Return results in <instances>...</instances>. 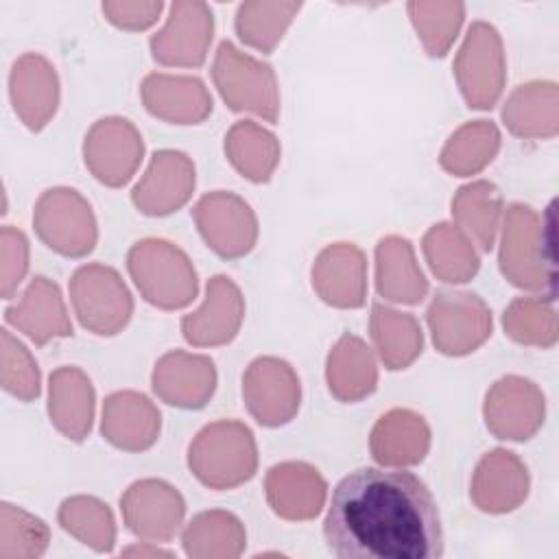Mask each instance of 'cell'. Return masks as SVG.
I'll return each instance as SVG.
<instances>
[{
  "label": "cell",
  "instance_id": "obj_1",
  "mask_svg": "<svg viewBox=\"0 0 559 559\" xmlns=\"http://www.w3.org/2000/svg\"><path fill=\"white\" fill-rule=\"evenodd\" d=\"M338 559H439L443 526L428 485L406 469L360 467L334 489L323 522Z\"/></svg>",
  "mask_w": 559,
  "mask_h": 559
},
{
  "label": "cell",
  "instance_id": "obj_2",
  "mask_svg": "<svg viewBox=\"0 0 559 559\" xmlns=\"http://www.w3.org/2000/svg\"><path fill=\"white\" fill-rule=\"evenodd\" d=\"M555 221L552 205L539 216L531 205L507 207L500 242V271L518 288L555 297Z\"/></svg>",
  "mask_w": 559,
  "mask_h": 559
},
{
  "label": "cell",
  "instance_id": "obj_3",
  "mask_svg": "<svg viewBox=\"0 0 559 559\" xmlns=\"http://www.w3.org/2000/svg\"><path fill=\"white\" fill-rule=\"evenodd\" d=\"M188 465L210 489H234L253 478L258 448L253 432L236 419L207 424L190 443Z\"/></svg>",
  "mask_w": 559,
  "mask_h": 559
},
{
  "label": "cell",
  "instance_id": "obj_4",
  "mask_svg": "<svg viewBox=\"0 0 559 559\" xmlns=\"http://www.w3.org/2000/svg\"><path fill=\"white\" fill-rule=\"evenodd\" d=\"M127 269L142 297L157 308L177 310L197 297V271L190 258L168 240L135 242L129 249Z\"/></svg>",
  "mask_w": 559,
  "mask_h": 559
},
{
  "label": "cell",
  "instance_id": "obj_5",
  "mask_svg": "<svg viewBox=\"0 0 559 559\" xmlns=\"http://www.w3.org/2000/svg\"><path fill=\"white\" fill-rule=\"evenodd\" d=\"M212 79L229 109L255 114L266 122L277 120L280 92L269 63L240 52L231 41L223 39L214 57Z\"/></svg>",
  "mask_w": 559,
  "mask_h": 559
},
{
  "label": "cell",
  "instance_id": "obj_6",
  "mask_svg": "<svg viewBox=\"0 0 559 559\" xmlns=\"http://www.w3.org/2000/svg\"><path fill=\"white\" fill-rule=\"evenodd\" d=\"M70 297L79 323L98 334H118L133 314V299L116 269L85 264L70 280Z\"/></svg>",
  "mask_w": 559,
  "mask_h": 559
},
{
  "label": "cell",
  "instance_id": "obj_7",
  "mask_svg": "<svg viewBox=\"0 0 559 559\" xmlns=\"http://www.w3.org/2000/svg\"><path fill=\"white\" fill-rule=\"evenodd\" d=\"M33 227L46 247L66 258L87 255L98 238L90 203L72 188L46 190L37 199Z\"/></svg>",
  "mask_w": 559,
  "mask_h": 559
},
{
  "label": "cell",
  "instance_id": "obj_8",
  "mask_svg": "<svg viewBox=\"0 0 559 559\" xmlns=\"http://www.w3.org/2000/svg\"><path fill=\"white\" fill-rule=\"evenodd\" d=\"M437 349L445 356H465L480 347L491 334V310L463 290H439L426 312Z\"/></svg>",
  "mask_w": 559,
  "mask_h": 559
},
{
  "label": "cell",
  "instance_id": "obj_9",
  "mask_svg": "<svg viewBox=\"0 0 559 559\" xmlns=\"http://www.w3.org/2000/svg\"><path fill=\"white\" fill-rule=\"evenodd\" d=\"M454 74L465 103L474 109H491L504 87V55L498 31L487 22H474L456 55Z\"/></svg>",
  "mask_w": 559,
  "mask_h": 559
},
{
  "label": "cell",
  "instance_id": "obj_10",
  "mask_svg": "<svg viewBox=\"0 0 559 559\" xmlns=\"http://www.w3.org/2000/svg\"><path fill=\"white\" fill-rule=\"evenodd\" d=\"M192 216L207 247L225 260L247 255L258 240V221L253 210L231 192L216 190L201 197Z\"/></svg>",
  "mask_w": 559,
  "mask_h": 559
},
{
  "label": "cell",
  "instance_id": "obj_11",
  "mask_svg": "<svg viewBox=\"0 0 559 559\" xmlns=\"http://www.w3.org/2000/svg\"><path fill=\"white\" fill-rule=\"evenodd\" d=\"M242 397L258 424L284 426L299 411V378L282 358H255L242 376Z\"/></svg>",
  "mask_w": 559,
  "mask_h": 559
},
{
  "label": "cell",
  "instance_id": "obj_12",
  "mask_svg": "<svg viewBox=\"0 0 559 559\" xmlns=\"http://www.w3.org/2000/svg\"><path fill=\"white\" fill-rule=\"evenodd\" d=\"M85 166L92 175L111 188L124 186L138 170L144 142L138 129L127 118H103L85 135Z\"/></svg>",
  "mask_w": 559,
  "mask_h": 559
},
{
  "label": "cell",
  "instance_id": "obj_13",
  "mask_svg": "<svg viewBox=\"0 0 559 559\" xmlns=\"http://www.w3.org/2000/svg\"><path fill=\"white\" fill-rule=\"evenodd\" d=\"M120 511L127 528L151 544L170 542L186 515V502L181 493L155 478L133 483L120 498Z\"/></svg>",
  "mask_w": 559,
  "mask_h": 559
},
{
  "label": "cell",
  "instance_id": "obj_14",
  "mask_svg": "<svg viewBox=\"0 0 559 559\" xmlns=\"http://www.w3.org/2000/svg\"><path fill=\"white\" fill-rule=\"evenodd\" d=\"M544 393L533 380L500 378L485 397V424L498 439L526 441L544 424Z\"/></svg>",
  "mask_w": 559,
  "mask_h": 559
},
{
  "label": "cell",
  "instance_id": "obj_15",
  "mask_svg": "<svg viewBox=\"0 0 559 559\" xmlns=\"http://www.w3.org/2000/svg\"><path fill=\"white\" fill-rule=\"evenodd\" d=\"M214 20L203 2H175L166 26L151 37L153 59L164 66L199 68L212 41Z\"/></svg>",
  "mask_w": 559,
  "mask_h": 559
},
{
  "label": "cell",
  "instance_id": "obj_16",
  "mask_svg": "<svg viewBox=\"0 0 559 559\" xmlns=\"http://www.w3.org/2000/svg\"><path fill=\"white\" fill-rule=\"evenodd\" d=\"M194 190V164L181 151H157L131 199L146 216L177 212Z\"/></svg>",
  "mask_w": 559,
  "mask_h": 559
},
{
  "label": "cell",
  "instance_id": "obj_17",
  "mask_svg": "<svg viewBox=\"0 0 559 559\" xmlns=\"http://www.w3.org/2000/svg\"><path fill=\"white\" fill-rule=\"evenodd\" d=\"M242 317L245 304L238 286L225 275H214L207 282L205 304L181 319V332L194 347L225 345L238 334Z\"/></svg>",
  "mask_w": 559,
  "mask_h": 559
},
{
  "label": "cell",
  "instance_id": "obj_18",
  "mask_svg": "<svg viewBox=\"0 0 559 559\" xmlns=\"http://www.w3.org/2000/svg\"><path fill=\"white\" fill-rule=\"evenodd\" d=\"M528 469L515 452L491 450L487 452L472 478V502L485 513H509L518 509L528 496Z\"/></svg>",
  "mask_w": 559,
  "mask_h": 559
},
{
  "label": "cell",
  "instance_id": "obj_19",
  "mask_svg": "<svg viewBox=\"0 0 559 559\" xmlns=\"http://www.w3.org/2000/svg\"><path fill=\"white\" fill-rule=\"evenodd\" d=\"M216 389V369L207 356L168 352L155 362L153 391L166 404L197 411L207 404Z\"/></svg>",
  "mask_w": 559,
  "mask_h": 559
},
{
  "label": "cell",
  "instance_id": "obj_20",
  "mask_svg": "<svg viewBox=\"0 0 559 559\" xmlns=\"http://www.w3.org/2000/svg\"><path fill=\"white\" fill-rule=\"evenodd\" d=\"M317 295L336 308H360L367 295V260L352 242L325 247L312 266Z\"/></svg>",
  "mask_w": 559,
  "mask_h": 559
},
{
  "label": "cell",
  "instance_id": "obj_21",
  "mask_svg": "<svg viewBox=\"0 0 559 559\" xmlns=\"http://www.w3.org/2000/svg\"><path fill=\"white\" fill-rule=\"evenodd\" d=\"M266 500L271 509L293 522L312 520L321 513L325 502V480L317 467L308 463H280L266 472Z\"/></svg>",
  "mask_w": 559,
  "mask_h": 559
},
{
  "label": "cell",
  "instance_id": "obj_22",
  "mask_svg": "<svg viewBox=\"0 0 559 559\" xmlns=\"http://www.w3.org/2000/svg\"><path fill=\"white\" fill-rule=\"evenodd\" d=\"M9 325L22 330L35 345H46L50 338L72 336V323L68 319L59 286L37 275L24 290L20 304L4 310Z\"/></svg>",
  "mask_w": 559,
  "mask_h": 559
},
{
  "label": "cell",
  "instance_id": "obj_23",
  "mask_svg": "<svg viewBox=\"0 0 559 559\" xmlns=\"http://www.w3.org/2000/svg\"><path fill=\"white\" fill-rule=\"evenodd\" d=\"M162 415L153 402L138 391H116L103 406V437L127 452L151 448L159 435Z\"/></svg>",
  "mask_w": 559,
  "mask_h": 559
},
{
  "label": "cell",
  "instance_id": "obj_24",
  "mask_svg": "<svg viewBox=\"0 0 559 559\" xmlns=\"http://www.w3.org/2000/svg\"><path fill=\"white\" fill-rule=\"evenodd\" d=\"M11 100L22 122L31 131H41L59 103L55 68L39 55H22L11 70Z\"/></svg>",
  "mask_w": 559,
  "mask_h": 559
},
{
  "label": "cell",
  "instance_id": "obj_25",
  "mask_svg": "<svg viewBox=\"0 0 559 559\" xmlns=\"http://www.w3.org/2000/svg\"><path fill=\"white\" fill-rule=\"evenodd\" d=\"M148 114L175 124H197L212 114V96L197 76L148 74L140 87Z\"/></svg>",
  "mask_w": 559,
  "mask_h": 559
},
{
  "label": "cell",
  "instance_id": "obj_26",
  "mask_svg": "<svg viewBox=\"0 0 559 559\" xmlns=\"http://www.w3.org/2000/svg\"><path fill=\"white\" fill-rule=\"evenodd\" d=\"M430 448V428L421 415L408 408H393L371 430L369 450L380 465H417Z\"/></svg>",
  "mask_w": 559,
  "mask_h": 559
},
{
  "label": "cell",
  "instance_id": "obj_27",
  "mask_svg": "<svg viewBox=\"0 0 559 559\" xmlns=\"http://www.w3.org/2000/svg\"><path fill=\"white\" fill-rule=\"evenodd\" d=\"M50 421L72 439L83 441L92 430L94 419V386L76 367H59L50 373Z\"/></svg>",
  "mask_w": 559,
  "mask_h": 559
},
{
  "label": "cell",
  "instance_id": "obj_28",
  "mask_svg": "<svg viewBox=\"0 0 559 559\" xmlns=\"http://www.w3.org/2000/svg\"><path fill=\"white\" fill-rule=\"evenodd\" d=\"M376 288L400 304H419L428 282L415 262L413 245L402 236H386L376 247Z\"/></svg>",
  "mask_w": 559,
  "mask_h": 559
},
{
  "label": "cell",
  "instance_id": "obj_29",
  "mask_svg": "<svg viewBox=\"0 0 559 559\" xmlns=\"http://www.w3.org/2000/svg\"><path fill=\"white\" fill-rule=\"evenodd\" d=\"M328 389L341 402H358L376 391L378 371L369 347L354 334H343L328 356Z\"/></svg>",
  "mask_w": 559,
  "mask_h": 559
},
{
  "label": "cell",
  "instance_id": "obj_30",
  "mask_svg": "<svg viewBox=\"0 0 559 559\" xmlns=\"http://www.w3.org/2000/svg\"><path fill=\"white\" fill-rule=\"evenodd\" d=\"M502 120L520 138H555L559 131L557 85L533 81L520 85L502 109Z\"/></svg>",
  "mask_w": 559,
  "mask_h": 559
},
{
  "label": "cell",
  "instance_id": "obj_31",
  "mask_svg": "<svg viewBox=\"0 0 559 559\" xmlns=\"http://www.w3.org/2000/svg\"><path fill=\"white\" fill-rule=\"evenodd\" d=\"M369 328L378 356L382 358L386 369H406L421 354L424 336L413 314L397 312L382 304H373Z\"/></svg>",
  "mask_w": 559,
  "mask_h": 559
},
{
  "label": "cell",
  "instance_id": "obj_32",
  "mask_svg": "<svg viewBox=\"0 0 559 559\" xmlns=\"http://www.w3.org/2000/svg\"><path fill=\"white\" fill-rule=\"evenodd\" d=\"M502 212V194L491 181L463 186L452 199V218L456 227L472 238L480 251H491Z\"/></svg>",
  "mask_w": 559,
  "mask_h": 559
},
{
  "label": "cell",
  "instance_id": "obj_33",
  "mask_svg": "<svg viewBox=\"0 0 559 559\" xmlns=\"http://www.w3.org/2000/svg\"><path fill=\"white\" fill-rule=\"evenodd\" d=\"M225 153L231 166L253 183L269 181L280 162L277 138L251 120H240L229 129Z\"/></svg>",
  "mask_w": 559,
  "mask_h": 559
},
{
  "label": "cell",
  "instance_id": "obj_34",
  "mask_svg": "<svg viewBox=\"0 0 559 559\" xmlns=\"http://www.w3.org/2000/svg\"><path fill=\"white\" fill-rule=\"evenodd\" d=\"M181 544L188 557H238L245 550L247 535L236 515L227 511H205L188 522Z\"/></svg>",
  "mask_w": 559,
  "mask_h": 559
},
{
  "label": "cell",
  "instance_id": "obj_35",
  "mask_svg": "<svg viewBox=\"0 0 559 559\" xmlns=\"http://www.w3.org/2000/svg\"><path fill=\"white\" fill-rule=\"evenodd\" d=\"M424 255L439 280L454 284L472 280L480 266L469 238L450 223L432 225L426 231Z\"/></svg>",
  "mask_w": 559,
  "mask_h": 559
},
{
  "label": "cell",
  "instance_id": "obj_36",
  "mask_svg": "<svg viewBox=\"0 0 559 559\" xmlns=\"http://www.w3.org/2000/svg\"><path fill=\"white\" fill-rule=\"evenodd\" d=\"M500 148V133L489 120H474L463 124L445 142L439 164L443 170L467 177L483 170Z\"/></svg>",
  "mask_w": 559,
  "mask_h": 559
},
{
  "label": "cell",
  "instance_id": "obj_37",
  "mask_svg": "<svg viewBox=\"0 0 559 559\" xmlns=\"http://www.w3.org/2000/svg\"><path fill=\"white\" fill-rule=\"evenodd\" d=\"M59 524L96 552H111L116 542V522L109 507L90 496H74L61 502Z\"/></svg>",
  "mask_w": 559,
  "mask_h": 559
},
{
  "label": "cell",
  "instance_id": "obj_38",
  "mask_svg": "<svg viewBox=\"0 0 559 559\" xmlns=\"http://www.w3.org/2000/svg\"><path fill=\"white\" fill-rule=\"evenodd\" d=\"M507 334L522 345L552 347L557 343V317L550 299L520 297L511 301L502 317Z\"/></svg>",
  "mask_w": 559,
  "mask_h": 559
},
{
  "label": "cell",
  "instance_id": "obj_39",
  "mask_svg": "<svg viewBox=\"0 0 559 559\" xmlns=\"http://www.w3.org/2000/svg\"><path fill=\"white\" fill-rule=\"evenodd\" d=\"M299 2H290V4H255V2H247L240 4L238 13H236V33L238 37L262 50V52H271L275 48V44L282 39V33L286 31V26L290 24L293 15L299 11Z\"/></svg>",
  "mask_w": 559,
  "mask_h": 559
},
{
  "label": "cell",
  "instance_id": "obj_40",
  "mask_svg": "<svg viewBox=\"0 0 559 559\" xmlns=\"http://www.w3.org/2000/svg\"><path fill=\"white\" fill-rule=\"evenodd\" d=\"M50 531L44 520L26 513L20 507L2 502L0 524V557H39L48 548Z\"/></svg>",
  "mask_w": 559,
  "mask_h": 559
},
{
  "label": "cell",
  "instance_id": "obj_41",
  "mask_svg": "<svg viewBox=\"0 0 559 559\" xmlns=\"http://www.w3.org/2000/svg\"><path fill=\"white\" fill-rule=\"evenodd\" d=\"M411 20L428 50L430 57H443L452 46L459 26L463 22L465 7L461 2L454 4H435L437 20L432 17V9L426 2H411L408 4Z\"/></svg>",
  "mask_w": 559,
  "mask_h": 559
},
{
  "label": "cell",
  "instance_id": "obj_42",
  "mask_svg": "<svg viewBox=\"0 0 559 559\" xmlns=\"http://www.w3.org/2000/svg\"><path fill=\"white\" fill-rule=\"evenodd\" d=\"M2 389L24 402L39 395V369L28 349L2 330Z\"/></svg>",
  "mask_w": 559,
  "mask_h": 559
},
{
  "label": "cell",
  "instance_id": "obj_43",
  "mask_svg": "<svg viewBox=\"0 0 559 559\" xmlns=\"http://www.w3.org/2000/svg\"><path fill=\"white\" fill-rule=\"evenodd\" d=\"M28 269V240L26 236L11 227H2V297L11 299L13 290L20 286Z\"/></svg>",
  "mask_w": 559,
  "mask_h": 559
},
{
  "label": "cell",
  "instance_id": "obj_44",
  "mask_svg": "<svg viewBox=\"0 0 559 559\" xmlns=\"http://www.w3.org/2000/svg\"><path fill=\"white\" fill-rule=\"evenodd\" d=\"M162 2H105L103 4V11L107 13V20L120 28H131V31H138V28H146L151 26L159 11H162Z\"/></svg>",
  "mask_w": 559,
  "mask_h": 559
},
{
  "label": "cell",
  "instance_id": "obj_45",
  "mask_svg": "<svg viewBox=\"0 0 559 559\" xmlns=\"http://www.w3.org/2000/svg\"><path fill=\"white\" fill-rule=\"evenodd\" d=\"M124 555H140V557H142V555H151V557L164 555V557H170L168 550H162V548H157V546H135V548H127Z\"/></svg>",
  "mask_w": 559,
  "mask_h": 559
}]
</instances>
